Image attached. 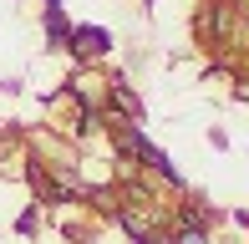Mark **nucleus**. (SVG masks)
Instances as JSON below:
<instances>
[{
  "label": "nucleus",
  "instance_id": "f257e3e1",
  "mask_svg": "<svg viewBox=\"0 0 249 244\" xmlns=\"http://www.w3.org/2000/svg\"><path fill=\"white\" fill-rule=\"evenodd\" d=\"M66 51H76V56H107L112 51V31L107 26H71V41H66Z\"/></svg>",
  "mask_w": 249,
  "mask_h": 244
},
{
  "label": "nucleus",
  "instance_id": "f03ea898",
  "mask_svg": "<svg viewBox=\"0 0 249 244\" xmlns=\"http://www.w3.org/2000/svg\"><path fill=\"white\" fill-rule=\"evenodd\" d=\"M46 41L56 51H66V41H71V20H66V5H46Z\"/></svg>",
  "mask_w": 249,
  "mask_h": 244
},
{
  "label": "nucleus",
  "instance_id": "7ed1b4c3",
  "mask_svg": "<svg viewBox=\"0 0 249 244\" xmlns=\"http://www.w3.org/2000/svg\"><path fill=\"white\" fill-rule=\"evenodd\" d=\"M41 5H61V0H41Z\"/></svg>",
  "mask_w": 249,
  "mask_h": 244
}]
</instances>
